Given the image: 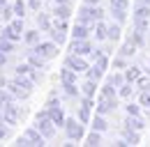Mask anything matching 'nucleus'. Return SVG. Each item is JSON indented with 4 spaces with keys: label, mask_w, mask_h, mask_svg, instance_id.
<instances>
[{
    "label": "nucleus",
    "mask_w": 150,
    "mask_h": 147,
    "mask_svg": "<svg viewBox=\"0 0 150 147\" xmlns=\"http://www.w3.org/2000/svg\"><path fill=\"white\" fill-rule=\"evenodd\" d=\"M7 88H9V92H12L16 99H25V97H30V92H33V88H35V83H33L28 76H16L14 80L7 83Z\"/></svg>",
    "instance_id": "obj_1"
},
{
    "label": "nucleus",
    "mask_w": 150,
    "mask_h": 147,
    "mask_svg": "<svg viewBox=\"0 0 150 147\" xmlns=\"http://www.w3.org/2000/svg\"><path fill=\"white\" fill-rule=\"evenodd\" d=\"M148 21H150V5L139 2L136 9H134V30L148 32Z\"/></svg>",
    "instance_id": "obj_2"
},
{
    "label": "nucleus",
    "mask_w": 150,
    "mask_h": 147,
    "mask_svg": "<svg viewBox=\"0 0 150 147\" xmlns=\"http://www.w3.org/2000/svg\"><path fill=\"white\" fill-rule=\"evenodd\" d=\"M35 127L37 131L44 136V138H53V133H56V124H53V120L49 117V110H39L37 113V122H35Z\"/></svg>",
    "instance_id": "obj_3"
},
{
    "label": "nucleus",
    "mask_w": 150,
    "mask_h": 147,
    "mask_svg": "<svg viewBox=\"0 0 150 147\" xmlns=\"http://www.w3.org/2000/svg\"><path fill=\"white\" fill-rule=\"evenodd\" d=\"M104 16V12H102V7H97V5H90V2H86L81 9H79V23H95V21H99V18Z\"/></svg>",
    "instance_id": "obj_4"
},
{
    "label": "nucleus",
    "mask_w": 150,
    "mask_h": 147,
    "mask_svg": "<svg viewBox=\"0 0 150 147\" xmlns=\"http://www.w3.org/2000/svg\"><path fill=\"white\" fill-rule=\"evenodd\" d=\"M46 110H49V117L53 120L56 127H65V113H62L60 101H56V92H51V97L46 101Z\"/></svg>",
    "instance_id": "obj_5"
},
{
    "label": "nucleus",
    "mask_w": 150,
    "mask_h": 147,
    "mask_svg": "<svg viewBox=\"0 0 150 147\" xmlns=\"http://www.w3.org/2000/svg\"><path fill=\"white\" fill-rule=\"evenodd\" d=\"M60 80H62V88L67 92V97H76L79 88H76V71L74 69H69V67L65 64V67L60 69Z\"/></svg>",
    "instance_id": "obj_6"
},
{
    "label": "nucleus",
    "mask_w": 150,
    "mask_h": 147,
    "mask_svg": "<svg viewBox=\"0 0 150 147\" xmlns=\"http://www.w3.org/2000/svg\"><path fill=\"white\" fill-rule=\"evenodd\" d=\"M21 113H23V110H21L14 101L2 104V120H5V124H16L19 117H21Z\"/></svg>",
    "instance_id": "obj_7"
},
{
    "label": "nucleus",
    "mask_w": 150,
    "mask_h": 147,
    "mask_svg": "<svg viewBox=\"0 0 150 147\" xmlns=\"http://www.w3.org/2000/svg\"><path fill=\"white\" fill-rule=\"evenodd\" d=\"M33 51H35L37 55H42L44 60H51V57H56V55H58V44L53 41V39H51V41H39Z\"/></svg>",
    "instance_id": "obj_8"
},
{
    "label": "nucleus",
    "mask_w": 150,
    "mask_h": 147,
    "mask_svg": "<svg viewBox=\"0 0 150 147\" xmlns=\"http://www.w3.org/2000/svg\"><path fill=\"white\" fill-rule=\"evenodd\" d=\"M65 64L69 67V69H74L76 74H81V71H88V60L83 57V55H76V53H72V55H67V60H65Z\"/></svg>",
    "instance_id": "obj_9"
},
{
    "label": "nucleus",
    "mask_w": 150,
    "mask_h": 147,
    "mask_svg": "<svg viewBox=\"0 0 150 147\" xmlns=\"http://www.w3.org/2000/svg\"><path fill=\"white\" fill-rule=\"evenodd\" d=\"M115 94H99V101H97V113L99 115H106L115 108Z\"/></svg>",
    "instance_id": "obj_10"
},
{
    "label": "nucleus",
    "mask_w": 150,
    "mask_h": 147,
    "mask_svg": "<svg viewBox=\"0 0 150 147\" xmlns=\"http://www.w3.org/2000/svg\"><path fill=\"white\" fill-rule=\"evenodd\" d=\"M69 51L76 55H93V46H90L88 39H74L69 44Z\"/></svg>",
    "instance_id": "obj_11"
},
{
    "label": "nucleus",
    "mask_w": 150,
    "mask_h": 147,
    "mask_svg": "<svg viewBox=\"0 0 150 147\" xmlns=\"http://www.w3.org/2000/svg\"><path fill=\"white\" fill-rule=\"evenodd\" d=\"M109 5H111V12L115 14V21L120 23V21H125L127 16V0H109Z\"/></svg>",
    "instance_id": "obj_12"
},
{
    "label": "nucleus",
    "mask_w": 150,
    "mask_h": 147,
    "mask_svg": "<svg viewBox=\"0 0 150 147\" xmlns=\"http://www.w3.org/2000/svg\"><path fill=\"white\" fill-rule=\"evenodd\" d=\"M65 131H67V138L69 140H79L83 136L81 122H76V120H65Z\"/></svg>",
    "instance_id": "obj_13"
},
{
    "label": "nucleus",
    "mask_w": 150,
    "mask_h": 147,
    "mask_svg": "<svg viewBox=\"0 0 150 147\" xmlns=\"http://www.w3.org/2000/svg\"><path fill=\"white\" fill-rule=\"evenodd\" d=\"M90 99L93 97H83V104H81V110H79V122L81 124H86L90 120V108H93V101Z\"/></svg>",
    "instance_id": "obj_14"
},
{
    "label": "nucleus",
    "mask_w": 150,
    "mask_h": 147,
    "mask_svg": "<svg viewBox=\"0 0 150 147\" xmlns=\"http://www.w3.org/2000/svg\"><path fill=\"white\" fill-rule=\"evenodd\" d=\"M25 138H28L30 145H44V140H46V138L37 131V127H30V129H28V131H25Z\"/></svg>",
    "instance_id": "obj_15"
},
{
    "label": "nucleus",
    "mask_w": 150,
    "mask_h": 147,
    "mask_svg": "<svg viewBox=\"0 0 150 147\" xmlns=\"http://www.w3.org/2000/svg\"><path fill=\"white\" fill-rule=\"evenodd\" d=\"M12 16H14V9H12L9 0H0V18L9 23V21H12Z\"/></svg>",
    "instance_id": "obj_16"
},
{
    "label": "nucleus",
    "mask_w": 150,
    "mask_h": 147,
    "mask_svg": "<svg viewBox=\"0 0 150 147\" xmlns=\"http://www.w3.org/2000/svg\"><path fill=\"white\" fill-rule=\"evenodd\" d=\"M72 35H74V39H88V35H90L88 23H76L74 30H72Z\"/></svg>",
    "instance_id": "obj_17"
},
{
    "label": "nucleus",
    "mask_w": 150,
    "mask_h": 147,
    "mask_svg": "<svg viewBox=\"0 0 150 147\" xmlns=\"http://www.w3.org/2000/svg\"><path fill=\"white\" fill-rule=\"evenodd\" d=\"M95 39H106L109 37V28H106V23L99 18V21H95Z\"/></svg>",
    "instance_id": "obj_18"
},
{
    "label": "nucleus",
    "mask_w": 150,
    "mask_h": 147,
    "mask_svg": "<svg viewBox=\"0 0 150 147\" xmlns=\"http://www.w3.org/2000/svg\"><path fill=\"white\" fill-rule=\"evenodd\" d=\"M69 14H72V9H69V5L67 2H62V5H56V9H53V16L56 18H69Z\"/></svg>",
    "instance_id": "obj_19"
},
{
    "label": "nucleus",
    "mask_w": 150,
    "mask_h": 147,
    "mask_svg": "<svg viewBox=\"0 0 150 147\" xmlns=\"http://www.w3.org/2000/svg\"><path fill=\"white\" fill-rule=\"evenodd\" d=\"M139 78H141V69L139 67H127L125 69V80L127 83H136Z\"/></svg>",
    "instance_id": "obj_20"
},
{
    "label": "nucleus",
    "mask_w": 150,
    "mask_h": 147,
    "mask_svg": "<svg viewBox=\"0 0 150 147\" xmlns=\"http://www.w3.org/2000/svg\"><path fill=\"white\" fill-rule=\"evenodd\" d=\"M0 32H2V37H5V39H9V41H19V39H21V35L14 30V28H12V25H9V23H7Z\"/></svg>",
    "instance_id": "obj_21"
},
{
    "label": "nucleus",
    "mask_w": 150,
    "mask_h": 147,
    "mask_svg": "<svg viewBox=\"0 0 150 147\" xmlns=\"http://www.w3.org/2000/svg\"><path fill=\"white\" fill-rule=\"evenodd\" d=\"M95 90H97V80H93V78H86V83H83V97H93Z\"/></svg>",
    "instance_id": "obj_22"
},
{
    "label": "nucleus",
    "mask_w": 150,
    "mask_h": 147,
    "mask_svg": "<svg viewBox=\"0 0 150 147\" xmlns=\"http://www.w3.org/2000/svg\"><path fill=\"white\" fill-rule=\"evenodd\" d=\"M127 129L141 131V129H143V120H141V117H134V115H127Z\"/></svg>",
    "instance_id": "obj_23"
},
{
    "label": "nucleus",
    "mask_w": 150,
    "mask_h": 147,
    "mask_svg": "<svg viewBox=\"0 0 150 147\" xmlns=\"http://www.w3.org/2000/svg\"><path fill=\"white\" fill-rule=\"evenodd\" d=\"M28 62H30V64H33L35 69H44V57H42V55H37L35 51L28 55Z\"/></svg>",
    "instance_id": "obj_24"
},
{
    "label": "nucleus",
    "mask_w": 150,
    "mask_h": 147,
    "mask_svg": "<svg viewBox=\"0 0 150 147\" xmlns=\"http://www.w3.org/2000/svg\"><path fill=\"white\" fill-rule=\"evenodd\" d=\"M93 131H99V133H102V131H106V120H104V115H99V113H97V117L93 120Z\"/></svg>",
    "instance_id": "obj_25"
},
{
    "label": "nucleus",
    "mask_w": 150,
    "mask_h": 147,
    "mask_svg": "<svg viewBox=\"0 0 150 147\" xmlns=\"http://www.w3.org/2000/svg\"><path fill=\"white\" fill-rule=\"evenodd\" d=\"M37 25L44 30V32H49V30H51V21H49V16H46V14H37Z\"/></svg>",
    "instance_id": "obj_26"
},
{
    "label": "nucleus",
    "mask_w": 150,
    "mask_h": 147,
    "mask_svg": "<svg viewBox=\"0 0 150 147\" xmlns=\"http://www.w3.org/2000/svg\"><path fill=\"white\" fill-rule=\"evenodd\" d=\"M134 48H136V44H134L132 39H127V41L122 44V48H120V55H125V57H129V55L134 53Z\"/></svg>",
    "instance_id": "obj_27"
},
{
    "label": "nucleus",
    "mask_w": 150,
    "mask_h": 147,
    "mask_svg": "<svg viewBox=\"0 0 150 147\" xmlns=\"http://www.w3.org/2000/svg\"><path fill=\"white\" fill-rule=\"evenodd\" d=\"M12 9H14V16L23 18V14H25V2H23V0H16V2L12 5Z\"/></svg>",
    "instance_id": "obj_28"
},
{
    "label": "nucleus",
    "mask_w": 150,
    "mask_h": 147,
    "mask_svg": "<svg viewBox=\"0 0 150 147\" xmlns=\"http://www.w3.org/2000/svg\"><path fill=\"white\" fill-rule=\"evenodd\" d=\"M0 51H2V53H12V51H14V41L0 37Z\"/></svg>",
    "instance_id": "obj_29"
},
{
    "label": "nucleus",
    "mask_w": 150,
    "mask_h": 147,
    "mask_svg": "<svg viewBox=\"0 0 150 147\" xmlns=\"http://www.w3.org/2000/svg\"><path fill=\"white\" fill-rule=\"evenodd\" d=\"M109 83H111L113 88H122V83H125V74H113L111 78H109Z\"/></svg>",
    "instance_id": "obj_30"
},
{
    "label": "nucleus",
    "mask_w": 150,
    "mask_h": 147,
    "mask_svg": "<svg viewBox=\"0 0 150 147\" xmlns=\"http://www.w3.org/2000/svg\"><path fill=\"white\" fill-rule=\"evenodd\" d=\"M122 143H125V145H136V143H139V133H129V129H127Z\"/></svg>",
    "instance_id": "obj_31"
},
{
    "label": "nucleus",
    "mask_w": 150,
    "mask_h": 147,
    "mask_svg": "<svg viewBox=\"0 0 150 147\" xmlns=\"http://www.w3.org/2000/svg\"><path fill=\"white\" fill-rule=\"evenodd\" d=\"M132 90H134V83H127V80H125V83H122V88H120V97H122V99H127V97L132 94Z\"/></svg>",
    "instance_id": "obj_32"
},
{
    "label": "nucleus",
    "mask_w": 150,
    "mask_h": 147,
    "mask_svg": "<svg viewBox=\"0 0 150 147\" xmlns=\"http://www.w3.org/2000/svg\"><path fill=\"white\" fill-rule=\"evenodd\" d=\"M139 101H141V106H143V108H150V90H141Z\"/></svg>",
    "instance_id": "obj_33"
},
{
    "label": "nucleus",
    "mask_w": 150,
    "mask_h": 147,
    "mask_svg": "<svg viewBox=\"0 0 150 147\" xmlns=\"http://www.w3.org/2000/svg\"><path fill=\"white\" fill-rule=\"evenodd\" d=\"M30 71H33V64H30V62H25V64H19V67H16V74H19V76H28Z\"/></svg>",
    "instance_id": "obj_34"
},
{
    "label": "nucleus",
    "mask_w": 150,
    "mask_h": 147,
    "mask_svg": "<svg viewBox=\"0 0 150 147\" xmlns=\"http://www.w3.org/2000/svg\"><path fill=\"white\" fill-rule=\"evenodd\" d=\"M127 115L141 117V108H139V104H127Z\"/></svg>",
    "instance_id": "obj_35"
},
{
    "label": "nucleus",
    "mask_w": 150,
    "mask_h": 147,
    "mask_svg": "<svg viewBox=\"0 0 150 147\" xmlns=\"http://www.w3.org/2000/svg\"><path fill=\"white\" fill-rule=\"evenodd\" d=\"M102 143V136H99V131H93L90 136H88V145H99Z\"/></svg>",
    "instance_id": "obj_36"
},
{
    "label": "nucleus",
    "mask_w": 150,
    "mask_h": 147,
    "mask_svg": "<svg viewBox=\"0 0 150 147\" xmlns=\"http://www.w3.org/2000/svg\"><path fill=\"white\" fill-rule=\"evenodd\" d=\"M37 39H39L37 30H28V32H25V41H28V44H37Z\"/></svg>",
    "instance_id": "obj_37"
},
{
    "label": "nucleus",
    "mask_w": 150,
    "mask_h": 147,
    "mask_svg": "<svg viewBox=\"0 0 150 147\" xmlns=\"http://www.w3.org/2000/svg\"><path fill=\"white\" fill-rule=\"evenodd\" d=\"M109 39H120V25H111L109 28Z\"/></svg>",
    "instance_id": "obj_38"
},
{
    "label": "nucleus",
    "mask_w": 150,
    "mask_h": 147,
    "mask_svg": "<svg viewBox=\"0 0 150 147\" xmlns=\"http://www.w3.org/2000/svg\"><path fill=\"white\" fill-rule=\"evenodd\" d=\"M115 69H125V55H118L115 57Z\"/></svg>",
    "instance_id": "obj_39"
},
{
    "label": "nucleus",
    "mask_w": 150,
    "mask_h": 147,
    "mask_svg": "<svg viewBox=\"0 0 150 147\" xmlns=\"http://www.w3.org/2000/svg\"><path fill=\"white\" fill-rule=\"evenodd\" d=\"M2 122H5V120H2V115H0V138H5V136H7V129L2 127Z\"/></svg>",
    "instance_id": "obj_40"
},
{
    "label": "nucleus",
    "mask_w": 150,
    "mask_h": 147,
    "mask_svg": "<svg viewBox=\"0 0 150 147\" xmlns=\"http://www.w3.org/2000/svg\"><path fill=\"white\" fill-rule=\"evenodd\" d=\"M28 5H30V9H39V0H30Z\"/></svg>",
    "instance_id": "obj_41"
},
{
    "label": "nucleus",
    "mask_w": 150,
    "mask_h": 147,
    "mask_svg": "<svg viewBox=\"0 0 150 147\" xmlns=\"http://www.w3.org/2000/svg\"><path fill=\"white\" fill-rule=\"evenodd\" d=\"M5 62H7V53H2V51H0V67H2Z\"/></svg>",
    "instance_id": "obj_42"
},
{
    "label": "nucleus",
    "mask_w": 150,
    "mask_h": 147,
    "mask_svg": "<svg viewBox=\"0 0 150 147\" xmlns=\"http://www.w3.org/2000/svg\"><path fill=\"white\" fill-rule=\"evenodd\" d=\"M62 2H67V0H53V5H62Z\"/></svg>",
    "instance_id": "obj_43"
},
{
    "label": "nucleus",
    "mask_w": 150,
    "mask_h": 147,
    "mask_svg": "<svg viewBox=\"0 0 150 147\" xmlns=\"http://www.w3.org/2000/svg\"><path fill=\"white\" fill-rule=\"evenodd\" d=\"M86 2H90V5H97V2H99V0H86Z\"/></svg>",
    "instance_id": "obj_44"
},
{
    "label": "nucleus",
    "mask_w": 150,
    "mask_h": 147,
    "mask_svg": "<svg viewBox=\"0 0 150 147\" xmlns=\"http://www.w3.org/2000/svg\"><path fill=\"white\" fill-rule=\"evenodd\" d=\"M141 2H146V5H150V0H141Z\"/></svg>",
    "instance_id": "obj_45"
}]
</instances>
